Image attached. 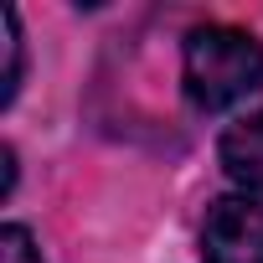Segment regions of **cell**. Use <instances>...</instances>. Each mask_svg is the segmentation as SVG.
<instances>
[{
    "label": "cell",
    "mask_w": 263,
    "mask_h": 263,
    "mask_svg": "<svg viewBox=\"0 0 263 263\" xmlns=\"http://www.w3.org/2000/svg\"><path fill=\"white\" fill-rule=\"evenodd\" d=\"M181 83L201 114L242 103L263 83V42L242 26H196L181 47Z\"/></svg>",
    "instance_id": "1"
},
{
    "label": "cell",
    "mask_w": 263,
    "mask_h": 263,
    "mask_svg": "<svg viewBox=\"0 0 263 263\" xmlns=\"http://www.w3.org/2000/svg\"><path fill=\"white\" fill-rule=\"evenodd\" d=\"M201 263H263V206L253 196H222L206 206Z\"/></svg>",
    "instance_id": "2"
},
{
    "label": "cell",
    "mask_w": 263,
    "mask_h": 263,
    "mask_svg": "<svg viewBox=\"0 0 263 263\" xmlns=\"http://www.w3.org/2000/svg\"><path fill=\"white\" fill-rule=\"evenodd\" d=\"M217 155H222V171H227L248 196H263V114L237 119L227 135H222Z\"/></svg>",
    "instance_id": "3"
},
{
    "label": "cell",
    "mask_w": 263,
    "mask_h": 263,
    "mask_svg": "<svg viewBox=\"0 0 263 263\" xmlns=\"http://www.w3.org/2000/svg\"><path fill=\"white\" fill-rule=\"evenodd\" d=\"M0 47H6V83H0V103H11L21 88V31H16V11H0Z\"/></svg>",
    "instance_id": "4"
},
{
    "label": "cell",
    "mask_w": 263,
    "mask_h": 263,
    "mask_svg": "<svg viewBox=\"0 0 263 263\" xmlns=\"http://www.w3.org/2000/svg\"><path fill=\"white\" fill-rule=\"evenodd\" d=\"M0 263H42V248L31 242V232L21 222L0 227Z\"/></svg>",
    "instance_id": "5"
}]
</instances>
